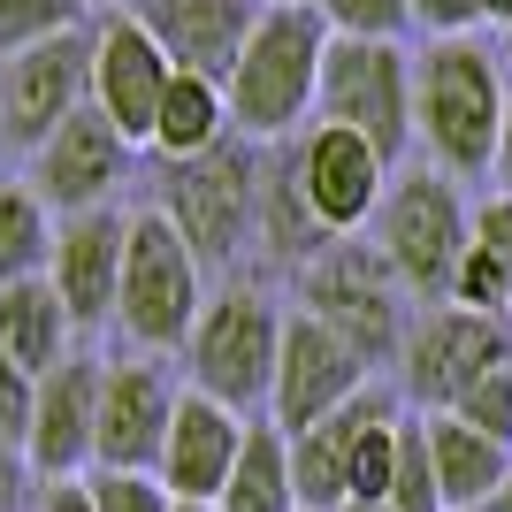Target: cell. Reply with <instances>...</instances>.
<instances>
[{"label":"cell","mask_w":512,"mask_h":512,"mask_svg":"<svg viewBox=\"0 0 512 512\" xmlns=\"http://www.w3.org/2000/svg\"><path fill=\"white\" fill-rule=\"evenodd\" d=\"M505 505H512V474H505Z\"/></svg>","instance_id":"obj_42"},{"label":"cell","mask_w":512,"mask_h":512,"mask_svg":"<svg viewBox=\"0 0 512 512\" xmlns=\"http://www.w3.org/2000/svg\"><path fill=\"white\" fill-rule=\"evenodd\" d=\"M31 398H39V383H31L16 360H0V444H23V436H31Z\"/></svg>","instance_id":"obj_34"},{"label":"cell","mask_w":512,"mask_h":512,"mask_svg":"<svg viewBox=\"0 0 512 512\" xmlns=\"http://www.w3.org/2000/svg\"><path fill=\"white\" fill-rule=\"evenodd\" d=\"M199 306H207V268H199L192 245L169 230V214H161V207H138V214H130V237H123L115 329L130 337V352L169 360V352H184Z\"/></svg>","instance_id":"obj_6"},{"label":"cell","mask_w":512,"mask_h":512,"mask_svg":"<svg viewBox=\"0 0 512 512\" xmlns=\"http://www.w3.org/2000/svg\"><path fill=\"white\" fill-rule=\"evenodd\" d=\"M421 428H428V467H436L444 512H467V505H490V497H505L512 444L474 436V428H459L451 413H421Z\"/></svg>","instance_id":"obj_21"},{"label":"cell","mask_w":512,"mask_h":512,"mask_svg":"<svg viewBox=\"0 0 512 512\" xmlns=\"http://www.w3.org/2000/svg\"><path fill=\"white\" fill-rule=\"evenodd\" d=\"M314 16L329 23V39H406L413 31L406 0H314Z\"/></svg>","instance_id":"obj_29"},{"label":"cell","mask_w":512,"mask_h":512,"mask_svg":"<svg viewBox=\"0 0 512 512\" xmlns=\"http://www.w3.org/2000/svg\"><path fill=\"white\" fill-rule=\"evenodd\" d=\"M490 184L512 192V92H505V123H497V153H490Z\"/></svg>","instance_id":"obj_37"},{"label":"cell","mask_w":512,"mask_h":512,"mask_svg":"<svg viewBox=\"0 0 512 512\" xmlns=\"http://www.w3.org/2000/svg\"><path fill=\"white\" fill-rule=\"evenodd\" d=\"M360 406V398H352ZM352 406L329 413V421L283 436L291 444V490H299V512H337L344 505V444H352Z\"/></svg>","instance_id":"obj_25"},{"label":"cell","mask_w":512,"mask_h":512,"mask_svg":"<svg viewBox=\"0 0 512 512\" xmlns=\"http://www.w3.org/2000/svg\"><path fill=\"white\" fill-rule=\"evenodd\" d=\"M444 413L459 428H474V436H490V444H512V367H490V375L467 383Z\"/></svg>","instance_id":"obj_30"},{"label":"cell","mask_w":512,"mask_h":512,"mask_svg":"<svg viewBox=\"0 0 512 512\" xmlns=\"http://www.w3.org/2000/svg\"><path fill=\"white\" fill-rule=\"evenodd\" d=\"M505 92V54L482 31L413 46V146L428 153V169H444L451 184H482L505 123Z\"/></svg>","instance_id":"obj_1"},{"label":"cell","mask_w":512,"mask_h":512,"mask_svg":"<svg viewBox=\"0 0 512 512\" xmlns=\"http://www.w3.org/2000/svg\"><path fill=\"white\" fill-rule=\"evenodd\" d=\"M46 253H54V214L46 199L23 184V176H0V283L46 276Z\"/></svg>","instance_id":"obj_26"},{"label":"cell","mask_w":512,"mask_h":512,"mask_svg":"<svg viewBox=\"0 0 512 512\" xmlns=\"http://www.w3.org/2000/svg\"><path fill=\"white\" fill-rule=\"evenodd\" d=\"M375 383V367L352 352L344 337H329L314 314H283V344H276V390H268V421L283 428V436H299V428L329 421V413H344L360 390Z\"/></svg>","instance_id":"obj_12"},{"label":"cell","mask_w":512,"mask_h":512,"mask_svg":"<svg viewBox=\"0 0 512 512\" xmlns=\"http://www.w3.org/2000/svg\"><path fill=\"white\" fill-rule=\"evenodd\" d=\"M413 31L421 39H459V31H482V0H406Z\"/></svg>","instance_id":"obj_33"},{"label":"cell","mask_w":512,"mask_h":512,"mask_svg":"<svg viewBox=\"0 0 512 512\" xmlns=\"http://www.w3.org/2000/svg\"><path fill=\"white\" fill-rule=\"evenodd\" d=\"M39 505V474L23 459V444H0V512H31Z\"/></svg>","instance_id":"obj_35"},{"label":"cell","mask_w":512,"mask_h":512,"mask_svg":"<svg viewBox=\"0 0 512 512\" xmlns=\"http://www.w3.org/2000/svg\"><path fill=\"white\" fill-rule=\"evenodd\" d=\"M383 505H390V512H444L436 467H428V428H421V413H406V421H398V467H390Z\"/></svg>","instance_id":"obj_27"},{"label":"cell","mask_w":512,"mask_h":512,"mask_svg":"<svg viewBox=\"0 0 512 512\" xmlns=\"http://www.w3.org/2000/svg\"><path fill=\"white\" fill-rule=\"evenodd\" d=\"M505 62H512V31H505Z\"/></svg>","instance_id":"obj_43"},{"label":"cell","mask_w":512,"mask_h":512,"mask_svg":"<svg viewBox=\"0 0 512 512\" xmlns=\"http://www.w3.org/2000/svg\"><path fill=\"white\" fill-rule=\"evenodd\" d=\"M77 107H92V23L23 46V54H0V130H8V153H39Z\"/></svg>","instance_id":"obj_10"},{"label":"cell","mask_w":512,"mask_h":512,"mask_svg":"<svg viewBox=\"0 0 512 512\" xmlns=\"http://www.w3.org/2000/svg\"><path fill=\"white\" fill-rule=\"evenodd\" d=\"M276 344H283V306L260 283H222V291H207L192 337H184V375H192L184 390L230 406L237 421H260L268 390H276Z\"/></svg>","instance_id":"obj_4"},{"label":"cell","mask_w":512,"mask_h":512,"mask_svg":"<svg viewBox=\"0 0 512 512\" xmlns=\"http://www.w3.org/2000/svg\"><path fill=\"white\" fill-rule=\"evenodd\" d=\"M85 0H0V54H23L39 39H62V31H85Z\"/></svg>","instance_id":"obj_28"},{"label":"cell","mask_w":512,"mask_h":512,"mask_svg":"<svg viewBox=\"0 0 512 512\" xmlns=\"http://www.w3.org/2000/svg\"><path fill=\"white\" fill-rule=\"evenodd\" d=\"M268 0H138V23H146L169 69H192V77H230L237 46L253 39V23Z\"/></svg>","instance_id":"obj_19"},{"label":"cell","mask_w":512,"mask_h":512,"mask_svg":"<svg viewBox=\"0 0 512 512\" xmlns=\"http://www.w3.org/2000/svg\"><path fill=\"white\" fill-rule=\"evenodd\" d=\"M169 512H214V505H169Z\"/></svg>","instance_id":"obj_41"},{"label":"cell","mask_w":512,"mask_h":512,"mask_svg":"<svg viewBox=\"0 0 512 512\" xmlns=\"http://www.w3.org/2000/svg\"><path fill=\"white\" fill-rule=\"evenodd\" d=\"M169 77L176 69H169V54H161V39L138 23V8L92 16V107L123 130L130 146L153 138V107L169 92Z\"/></svg>","instance_id":"obj_15"},{"label":"cell","mask_w":512,"mask_h":512,"mask_svg":"<svg viewBox=\"0 0 512 512\" xmlns=\"http://www.w3.org/2000/svg\"><path fill=\"white\" fill-rule=\"evenodd\" d=\"M153 207L169 214V230L192 245L199 268L237 260L253 245V222H260V146L253 138H222L214 153L161 161Z\"/></svg>","instance_id":"obj_7"},{"label":"cell","mask_w":512,"mask_h":512,"mask_svg":"<svg viewBox=\"0 0 512 512\" xmlns=\"http://www.w3.org/2000/svg\"><path fill=\"white\" fill-rule=\"evenodd\" d=\"M299 314H314L329 337H344L383 375V367H398V344H406L421 306L406 299V283L383 268V253L367 237H337L329 253H314L299 268Z\"/></svg>","instance_id":"obj_5"},{"label":"cell","mask_w":512,"mask_h":512,"mask_svg":"<svg viewBox=\"0 0 512 512\" xmlns=\"http://www.w3.org/2000/svg\"><path fill=\"white\" fill-rule=\"evenodd\" d=\"M77 352V321L69 306L54 299L46 276H23V283H0V360H16L31 383L54 375V367Z\"/></svg>","instance_id":"obj_20"},{"label":"cell","mask_w":512,"mask_h":512,"mask_svg":"<svg viewBox=\"0 0 512 512\" xmlns=\"http://www.w3.org/2000/svg\"><path fill=\"white\" fill-rule=\"evenodd\" d=\"M291 176H299L306 207H314V222L329 237H360L367 222H375V207H383L390 192V161L375 146H367L360 130L344 123H306L299 138H291Z\"/></svg>","instance_id":"obj_13"},{"label":"cell","mask_w":512,"mask_h":512,"mask_svg":"<svg viewBox=\"0 0 512 512\" xmlns=\"http://www.w3.org/2000/svg\"><path fill=\"white\" fill-rule=\"evenodd\" d=\"M253 245L268 260H291V268H306L314 253L337 245V237L314 222L299 176H291V138H283V146H260V222H253Z\"/></svg>","instance_id":"obj_22"},{"label":"cell","mask_w":512,"mask_h":512,"mask_svg":"<svg viewBox=\"0 0 512 512\" xmlns=\"http://www.w3.org/2000/svg\"><path fill=\"white\" fill-rule=\"evenodd\" d=\"M467 512H512V505H505V497H490V505H467Z\"/></svg>","instance_id":"obj_39"},{"label":"cell","mask_w":512,"mask_h":512,"mask_svg":"<svg viewBox=\"0 0 512 512\" xmlns=\"http://www.w3.org/2000/svg\"><path fill=\"white\" fill-rule=\"evenodd\" d=\"M314 123L360 130L390 169H406V153H413V46L406 39H329Z\"/></svg>","instance_id":"obj_8"},{"label":"cell","mask_w":512,"mask_h":512,"mask_svg":"<svg viewBox=\"0 0 512 512\" xmlns=\"http://www.w3.org/2000/svg\"><path fill=\"white\" fill-rule=\"evenodd\" d=\"M92 512H169L176 497L153 482V474H85Z\"/></svg>","instance_id":"obj_31"},{"label":"cell","mask_w":512,"mask_h":512,"mask_svg":"<svg viewBox=\"0 0 512 512\" xmlns=\"http://www.w3.org/2000/svg\"><path fill=\"white\" fill-rule=\"evenodd\" d=\"M123 237L130 214L123 207H92V214H62L54 222V253H46V283L69 306L77 329L115 321V283H123Z\"/></svg>","instance_id":"obj_17"},{"label":"cell","mask_w":512,"mask_h":512,"mask_svg":"<svg viewBox=\"0 0 512 512\" xmlns=\"http://www.w3.org/2000/svg\"><path fill=\"white\" fill-rule=\"evenodd\" d=\"M39 512H92V490H85V482H46Z\"/></svg>","instance_id":"obj_36"},{"label":"cell","mask_w":512,"mask_h":512,"mask_svg":"<svg viewBox=\"0 0 512 512\" xmlns=\"http://www.w3.org/2000/svg\"><path fill=\"white\" fill-rule=\"evenodd\" d=\"M337 512H390V505H337Z\"/></svg>","instance_id":"obj_40"},{"label":"cell","mask_w":512,"mask_h":512,"mask_svg":"<svg viewBox=\"0 0 512 512\" xmlns=\"http://www.w3.org/2000/svg\"><path fill=\"white\" fill-rule=\"evenodd\" d=\"M222 138H237L222 85H214V77H192V69H176L169 92H161V107H153L146 153H153V161H192V153H214Z\"/></svg>","instance_id":"obj_23"},{"label":"cell","mask_w":512,"mask_h":512,"mask_svg":"<svg viewBox=\"0 0 512 512\" xmlns=\"http://www.w3.org/2000/svg\"><path fill=\"white\" fill-rule=\"evenodd\" d=\"M176 398L184 383L169 375V360H100V421H92V474H153L161 444H169Z\"/></svg>","instance_id":"obj_11"},{"label":"cell","mask_w":512,"mask_h":512,"mask_svg":"<svg viewBox=\"0 0 512 512\" xmlns=\"http://www.w3.org/2000/svg\"><path fill=\"white\" fill-rule=\"evenodd\" d=\"M321 54H329V23L314 16V0H268L253 23V39L237 46L222 100H230V130L253 146H283L314 123L321 92Z\"/></svg>","instance_id":"obj_2"},{"label":"cell","mask_w":512,"mask_h":512,"mask_svg":"<svg viewBox=\"0 0 512 512\" xmlns=\"http://www.w3.org/2000/svg\"><path fill=\"white\" fill-rule=\"evenodd\" d=\"M490 367H512V321L467 314V306H421L398 344V406L406 413H444L467 383H482Z\"/></svg>","instance_id":"obj_9"},{"label":"cell","mask_w":512,"mask_h":512,"mask_svg":"<svg viewBox=\"0 0 512 512\" xmlns=\"http://www.w3.org/2000/svg\"><path fill=\"white\" fill-rule=\"evenodd\" d=\"M214 512H299V490H291V444H283V428L260 413L245 421V451H237L230 482L214 497Z\"/></svg>","instance_id":"obj_24"},{"label":"cell","mask_w":512,"mask_h":512,"mask_svg":"<svg viewBox=\"0 0 512 512\" xmlns=\"http://www.w3.org/2000/svg\"><path fill=\"white\" fill-rule=\"evenodd\" d=\"M0 153H8V130H0Z\"/></svg>","instance_id":"obj_44"},{"label":"cell","mask_w":512,"mask_h":512,"mask_svg":"<svg viewBox=\"0 0 512 512\" xmlns=\"http://www.w3.org/2000/svg\"><path fill=\"white\" fill-rule=\"evenodd\" d=\"M474 253L490 260L497 276L512 283V192H490V199H474Z\"/></svg>","instance_id":"obj_32"},{"label":"cell","mask_w":512,"mask_h":512,"mask_svg":"<svg viewBox=\"0 0 512 512\" xmlns=\"http://www.w3.org/2000/svg\"><path fill=\"white\" fill-rule=\"evenodd\" d=\"M467 230H474L467 184H451V176L428 169V161H406V169L390 176L383 207H375V222H367L360 237L383 253V268L406 283L413 306H444L451 268L467 260Z\"/></svg>","instance_id":"obj_3"},{"label":"cell","mask_w":512,"mask_h":512,"mask_svg":"<svg viewBox=\"0 0 512 512\" xmlns=\"http://www.w3.org/2000/svg\"><path fill=\"white\" fill-rule=\"evenodd\" d=\"M482 23H490V31H512V0H482Z\"/></svg>","instance_id":"obj_38"},{"label":"cell","mask_w":512,"mask_h":512,"mask_svg":"<svg viewBox=\"0 0 512 512\" xmlns=\"http://www.w3.org/2000/svg\"><path fill=\"white\" fill-rule=\"evenodd\" d=\"M130 138L107 123L100 107H77L39 153H31V192L46 199V214L62 222V214H92V207H115V192L130 184Z\"/></svg>","instance_id":"obj_14"},{"label":"cell","mask_w":512,"mask_h":512,"mask_svg":"<svg viewBox=\"0 0 512 512\" xmlns=\"http://www.w3.org/2000/svg\"><path fill=\"white\" fill-rule=\"evenodd\" d=\"M237 451H245V421L230 406H214L199 390L176 398V421H169V444L153 459V482L176 497V505H214L222 482H230Z\"/></svg>","instance_id":"obj_18"},{"label":"cell","mask_w":512,"mask_h":512,"mask_svg":"<svg viewBox=\"0 0 512 512\" xmlns=\"http://www.w3.org/2000/svg\"><path fill=\"white\" fill-rule=\"evenodd\" d=\"M92 421H100V360L69 352L54 375H39V398H31V436H23L31 474L39 482H85L92 474Z\"/></svg>","instance_id":"obj_16"}]
</instances>
